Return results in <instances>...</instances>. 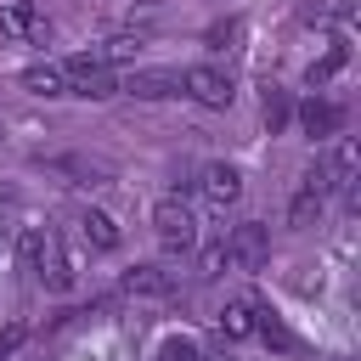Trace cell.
<instances>
[{"mask_svg": "<svg viewBox=\"0 0 361 361\" xmlns=\"http://www.w3.org/2000/svg\"><path fill=\"white\" fill-rule=\"evenodd\" d=\"M28 96H68V79H62V68L56 62H34V68H23V79H17Z\"/></svg>", "mask_w": 361, "mask_h": 361, "instance_id": "9", "label": "cell"}, {"mask_svg": "<svg viewBox=\"0 0 361 361\" xmlns=\"http://www.w3.org/2000/svg\"><path fill=\"white\" fill-rule=\"evenodd\" d=\"M197 186H203V197H209L214 209H226V203H237V192H243V175H237L231 164H209Z\"/></svg>", "mask_w": 361, "mask_h": 361, "instance_id": "8", "label": "cell"}, {"mask_svg": "<svg viewBox=\"0 0 361 361\" xmlns=\"http://www.w3.org/2000/svg\"><path fill=\"white\" fill-rule=\"evenodd\" d=\"M152 231H158V243H164L169 254H186V248L197 243V220H192V209H186L180 197H158V203H152Z\"/></svg>", "mask_w": 361, "mask_h": 361, "instance_id": "2", "label": "cell"}, {"mask_svg": "<svg viewBox=\"0 0 361 361\" xmlns=\"http://www.w3.org/2000/svg\"><path fill=\"white\" fill-rule=\"evenodd\" d=\"M237 34H243V23H237V17H226V23H214V28L203 34V45H214V51H226V45H231Z\"/></svg>", "mask_w": 361, "mask_h": 361, "instance_id": "19", "label": "cell"}, {"mask_svg": "<svg viewBox=\"0 0 361 361\" xmlns=\"http://www.w3.org/2000/svg\"><path fill=\"white\" fill-rule=\"evenodd\" d=\"M299 130H305L310 141H333V135L344 130V107H338V102H322V96H310V102L299 107Z\"/></svg>", "mask_w": 361, "mask_h": 361, "instance_id": "6", "label": "cell"}, {"mask_svg": "<svg viewBox=\"0 0 361 361\" xmlns=\"http://www.w3.org/2000/svg\"><path fill=\"white\" fill-rule=\"evenodd\" d=\"M180 96H192L197 107H231V96H237V85H231V73H220V68H209V62H197V68H186L180 73Z\"/></svg>", "mask_w": 361, "mask_h": 361, "instance_id": "3", "label": "cell"}, {"mask_svg": "<svg viewBox=\"0 0 361 361\" xmlns=\"http://www.w3.org/2000/svg\"><path fill=\"white\" fill-rule=\"evenodd\" d=\"M0 34H17V39H34V45H51V23H45L28 0H6V11H0Z\"/></svg>", "mask_w": 361, "mask_h": 361, "instance_id": "5", "label": "cell"}, {"mask_svg": "<svg viewBox=\"0 0 361 361\" xmlns=\"http://www.w3.org/2000/svg\"><path fill=\"white\" fill-rule=\"evenodd\" d=\"M344 56H350V51H344V45H333V51H327V56H316V62H310V68H305V85H310V90H316V85H327V79H333V73H338V68H344Z\"/></svg>", "mask_w": 361, "mask_h": 361, "instance_id": "15", "label": "cell"}, {"mask_svg": "<svg viewBox=\"0 0 361 361\" xmlns=\"http://www.w3.org/2000/svg\"><path fill=\"white\" fill-rule=\"evenodd\" d=\"M118 90H130L141 102H164V96H180V73H169V68H135Z\"/></svg>", "mask_w": 361, "mask_h": 361, "instance_id": "7", "label": "cell"}, {"mask_svg": "<svg viewBox=\"0 0 361 361\" xmlns=\"http://www.w3.org/2000/svg\"><path fill=\"white\" fill-rule=\"evenodd\" d=\"M316 214H322V180H316V169H310L305 186H299L293 203H288V226H316Z\"/></svg>", "mask_w": 361, "mask_h": 361, "instance_id": "10", "label": "cell"}, {"mask_svg": "<svg viewBox=\"0 0 361 361\" xmlns=\"http://www.w3.org/2000/svg\"><path fill=\"white\" fill-rule=\"evenodd\" d=\"M34 276H39L51 293H68V288H73V265H68V254L56 248V237L45 243V259H39V271H34Z\"/></svg>", "mask_w": 361, "mask_h": 361, "instance_id": "11", "label": "cell"}, {"mask_svg": "<svg viewBox=\"0 0 361 361\" xmlns=\"http://www.w3.org/2000/svg\"><path fill=\"white\" fill-rule=\"evenodd\" d=\"M259 118H265V130L276 135V130H282V124L293 118V102H288L282 90H265V102H259Z\"/></svg>", "mask_w": 361, "mask_h": 361, "instance_id": "16", "label": "cell"}, {"mask_svg": "<svg viewBox=\"0 0 361 361\" xmlns=\"http://www.w3.org/2000/svg\"><path fill=\"white\" fill-rule=\"evenodd\" d=\"M45 243H51V231H45V226H28V231H23V243H17V254H23V271H39V259H45Z\"/></svg>", "mask_w": 361, "mask_h": 361, "instance_id": "17", "label": "cell"}, {"mask_svg": "<svg viewBox=\"0 0 361 361\" xmlns=\"http://www.w3.org/2000/svg\"><path fill=\"white\" fill-rule=\"evenodd\" d=\"M23 338H28V327H23V322H11V327L0 333V361H6V355H11V350H17Z\"/></svg>", "mask_w": 361, "mask_h": 361, "instance_id": "21", "label": "cell"}, {"mask_svg": "<svg viewBox=\"0 0 361 361\" xmlns=\"http://www.w3.org/2000/svg\"><path fill=\"white\" fill-rule=\"evenodd\" d=\"M158 361H203V355H197V344H192V338H164Z\"/></svg>", "mask_w": 361, "mask_h": 361, "instance_id": "20", "label": "cell"}, {"mask_svg": "<svg viewBox=\"0 0 361 361\" xmlns=\"http://www.w3.org/2000/svg\"><path fill=\"white\" fill-rule=\"evenodd\" d=\"M79 237H85L90 248H102V254H113V248H118V226H113L102 209H85V214H79Z\"/></svg>", "mask_w": 361, "mask_h": 361, "instance_id": "12", "label": "cell"}, {"mask_svg": "<svg viewBox=\"0 0 361 361\" xmlns=\"http://www.w3.org/2000/svg\"><path fill=\"white\" fill-rule=\"evenodd\" d=\"M135 51H141V39H135V34H113V39L96 51V62H130Z\"/></svg>", "mask_w": 361, "mask_h": 361, "instance_id": "18", "label": "cell"}, {"mask_svg": "<svg viewBox=\"0 0 361 361\" xmlns=\"http://www.w3.org/2000/svg\"><path fill=\"white\" fill-rule=\"evenodd\" d=\"M62 79H68V96H85V102H107V96H118L113 68L96 62V56H68V62H62Z\"/></svg>", "mask_w": 361, "mask_h": 361, "instance_id": "1", "label": "cell"}, {"mask_svg": "<svg viewBox=\"0 0 361 361\" xmlns=\"http://www.w3.org/2000/svg\"><path fill=\"white\" fill-rule=\"evenodd\" d=\"M0 248H6V214H0Z\"/></svg>", "mask_w": 361, "mask_h": 361, "instance_id": "23", "label": "cell"}, {"mask_svg": "<svg viewBox=\"0 0 361 361\" xmlns=\"http://www.w3.org/2000/svg\"><path fill=\"white\" fill-rule=\"evenodd\" d=\"M197 265H203V276H220V265H226V248H220V243H214V248H203V259H197Z\"/></svg>", "mask_w": 361, "mask_h": 361, "instance_id": "22", "label": "cell"}, {"mask_svg": "<svg viewBox=\"0 0 361 361\" xmlns=\"http://www.w3.org/2000/svg\"><path fill=\"white\" fill-rule=\"evenodd\" d=\"M259 327V310H254V299H231L226 310H220V333L226 338H248Z\"/></svg>", "mask_w": 361, "mask_h": 361, "instance_id": "13", "label": "cell"}, {"mask_svg": "<svg viewBox=\"0 0 361 361\" xmlns=\"http://www.w3.org/2000/svg\"><path fill=\"white\" fill-rule=\"evenodd\" d=\"M226 265H243V271H259L265 259H271V231L259 226V220H243V226H231L226 231Z\"/></svg>", "mask_w": 361, "mask_h": 361, "instance_id": "4", "label": "cell"}, {"mask_svg": "<svg viewBox=\"0 0 361 361\" xmlns=\"http://www.w3.org/2000/svg\"><path fill=\"white\" fill-rule=\"evenodd\" d=\"M124 288H130V293H152V299H158V293H169L175 282H169L158 265H135V271H124Z\"/></svg>", "mask_w": 361, "mask_h": 361, "instance_id": "14", "label": "cell"}]
</instances>
